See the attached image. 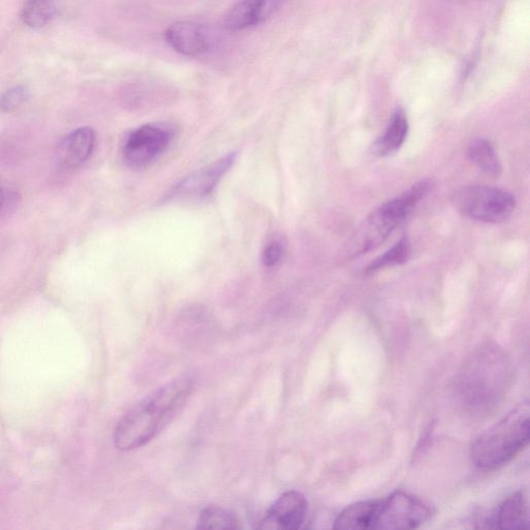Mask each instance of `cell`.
Wrapping results in <instances>:
<instances>
[{
  "instance_id": "7",
  "label": "cell",
  "mask_w": 530,
  "mask_h": 530,
  "mask_svg": "<svg viewBox=\"0 0 530 530\" xmlns=\"http://www.w3.org/2000/svg\"><path fill=\"white\" fill-rule=\"evenodd\" d=\"M172 133L162 126L145 125L133 131L127 138L123 155L132 168H144L155 162L167 149Z\"/></svg>"
},
{
  "instance_id": "16",
  "label": "cell",
  "mask_w": 530,
  "mask_h": 530,
  "mask_svg": "<svg viewBox=\"0 0 530 530\" xmlns=\"http://www.w3.org/2000/svg\"><path fill=\"white\" fill-rule=\"evenodd\" d=\"M468 157L483 172L498 176L503 171L492 144L486 139H477L468 147Z\"/></svg>"
},
{
  "instance_id": "12",
  "label": "cell",
  "mask_w": 530,
  "mask_h": 530,
  "mask_svg": "<svg viewBox=\"0 0 530 530\" xmlns=\"http://www.w3.org/2000/svg\"><path fill=\"white\" fill-rule=\"evenodd\" d=\"M96 132L90 127H83L69 134L58 147V161L67 168L82 166L94 153Z\"/></svg>"
},
{
  "instance_id": "19",
  "label": "cell",
  "mask_w": 530,
  "mask_h": 530,
  "mask_svg": "<svg viewBox=\"0 0 530 530\" xmlns=\"http://www.w3.org/2000/svg\"><path fill=\"white\" fill-rule=\"evenodd\" d=\"M241 527V522L237 516L219 508L203 510L196 526L198 529H239Z\"/></svg>"
},
{
  "instance_id": "9",
  "label": "cell",
  "mask_w": 530,
  "mask_h": 530,
  "mask_svg": "<svg viewBox=\"0 0 530 530\" xmlns=\"http://www.w3.org/2000/svg\"><path fill=\"white\" fill-rule=\"evenodd\" d=\"M234 159L235 154H230L192 173L173 189L171 197L182 200H201L211 196L234 163Z\"/></svg>"
},
{
  "instance_id": "15",
  "label": "cell",
  "mask_w": 530,
  "mask_h": 530,
  "mask_svg": "<svg viewBox=\"0 0 530 530\" xmlns=\"http://www.w3.org/2000/svg\"><path fill=\"white\" fill-rule=\"evenodd\" d=\"M408 128L405 111L402 108H397L391 117L386 132L373 145V152L380 157L395 154L404 144Z\"/></svg>"
},
{
  "instance_id": "3",
  "label": "cell",
  "mask_w": 530,
  "mask_h": 530,
  "mask_svg": "<svg viewBox=\"0 0 530 530\" xmlns=\"http://www.w3.org/2000/svg\"><path fill=\"white\" fill-rule=\"evenodd\" d=\"M529 438V403L526 400L475 440L471 446V460L482 470L503 467L527 447Z\"/></svg>"
},
{
  "instance_id": "13",
  "label": "cell",
  "mask_w": 530,
  "mask_h": 530,
  "mask_svg": "<svg viewBox=\"0 0 530 530\" xmlns=\"http://www.w3.org/2000/svg\"><path fill=\"white\" fill-rule=\"evenodd\" d=\"M490 527L503 530H526L529 528L528 498L525 490L508 496L490 519Z\"/></svg>"
},
{
  "instance_id": "4",
  "label": "cell",
  "mask_w": 530,
  "mask_h": 530,
  "mask_svg": "<svg viewBox=\"0 0 530 530\" xmlns=\"http://www.w3.org/2000/svg\"><path fill=\"white\" fill-rule=\"evenodd\" d=\"M454 203L463 216L490 224L505 222L516 209L512 193L488 186L461 189L454 195Z\"/></svg>"
},
{
  "instance_id": "21",
  "label": "cell",
  "mask_w": 530,
  "mask_h": 530,
  "mask_svg": "<svg viewBox=\"0 0 530 530\" xmlns=\"http://www.w3.org/2000/svg\"><path fill=\"white\" fill-rule=\"evenodd\" d=\"M284 256V245L278 241L273 240L265 246L262 252V262L267 268H274Z\"/></svg>"
},
{
  "instance_id": "8",
  "label": "cell",
  "mask_w": 530,
  "mask_h": 530,
  "mask_svg": "<svg viewBox=\"0 0 530 530\" xmlns=\"http://www.w3.org/2000/svg\"><path fill=\"white\" fill-rule=\"evenodd\" d=\"M308 502L299 491L283 493L260 521L259 528L271 530H298L307 519Z\"/></svg>"
},
{
  "instance_id": "20",
  "label": "cell",
  "mask_w": 530,
  "mask_h": 530,
  "mask_svg": "<svg viewBox=\"0 0 530 530\" xmlns=\"http://www.w3.org/2000/svg\"><path fill=\"white\" fill-rule=\"evenodd\" d=\"M29 99L28 88L17 85L0 95V113H11L18 110Z\"/></svg>"
},
{
  "instance_id": "18",
  "label": "cell",
  "mask_w": 530,
  "mask_h": 530,
  "mask_svg": "<svg viewBox=\"0 0 530 530\" xmlns=\"http://www.w3.org/2000/svg\"><path fill=\"white\" fill-rule=\"evenodd\" d=\"M410 253L411 247L409 240L407 238H402L390 250L372 261L369 264L366 273L372 274L387 268L395 267V265L403 264L409 259Z\"/></svg>"
},
{
  "instance_id": "5",
  "label": "cell",
  "mask_w": 530,
  "mask_h": 530,
  "mask_svg": "<svg viewBox=\"0 0 530 530\" xmlns=\"http://www.w3.org/2000/svg\"><path fill=\"white\" fill-rule=\"evenodd\" d=\"M432 189L433 183L431 181H421L399 197L380 206L369 219L368 238L364 251L386 241L396 227L409 216L421 200L428 196Z\"/></svg>"
},
{
  "instance_id": "6",
  "label": "cell",
  "mask_w": 530,
  "mask_h": 530,
  "mask_svg": "<svg viewBox=\"0 0 530 530\" xmlns=\"http://www.w3.org/2000/svg\"><path fill=\"white\" fill-rule=\"evenodd\" d=\"M432 515V509L422 499L396 491L380 499L375 529H414L427 523Z\"/></svg>"
},
{
  "instance_id": "14",
  "label": "cell",
  "mask_w": 530,
  "mask_h": 530,
  "mask_svg": "<svg viewBox=\"0 0 530 530\" xmlns=\"http://www.w3.org/2000/svg\"><path fill=\"white\" fill-rule=\"evenodd\" d=\"M380 499L348 506L334 522L335 529H375Z\"/></svg>"
},
{
  "instance_id": "2",
  "label": "cell",
  "mask_w": 530,
  "mask_h": 530,
  "mask_svg": "<svg viewBox=\"0 0 530 530\" xmlns=\"http://www.w3.org/2000/svg\"><path fill=\"white\" fill-rule=\"evenodd\" d=\"M193 391L194 380L182 376L144 398L117 423L115 448L127 452L149 444L179 414Z\"/></svg>"
},
{
  "instance_id": "10",
  "label": "cell",
  "mask_w": 530,
  "mask_h": 530,
  "mask_svg": "<svg viewBox=\"0 0 530 530\" xmlns=\"http://www.w3.org/2000/svg\"><path fill=\"white\" fill-rule=\"evenodd\" d=\"M283 0H242L230 9L224 18V27L229 32L244 29L268 21L281 9Z\"/></svg>"
},
{
  "instance_id": "22",
  "label": "cell",
  "mask_w": 530,
  "mask_h": 530,
  "mask_svg": "<svg viewBox=\"0 0 530 530\" xmlns=\"http://www.w3.org/2000/svg\"><path fill=\"white\" fill-rule=\"evenodd\" d=\"M5 203V193L2 188H0V210L3 209V205Z\"/></svg>"
},
{
  "instance_id": "17",
  "label": "cell",
  "mask_w": 530,
  "mask_h": 530,
  "mask_svg": "<svg viewBox=\"0 0 530 530\" xmlns=\"http://www.w3.org/2000/svg\"><path fill=\"white\" fill-rule=\"evenodd\" d=\"M57 12V0H26L21 19L31 28H42L49 24Z\"/></svg>"
},
{
  "instance_id": "1",
  "label": "cell",
  "mask_w": 530,
  "mask_h": 530,
  "mask_svg": "<svg viewBox=\"0 0 530 530\" xmlns=\"http://www.w3.org/2000/svg\"><path fill=\"white\" fill-rule=\"evenodd\" d=\"M514 380L507 352L495 343L477 348L462 365L455 381V397L464 414L482 418L508 395Z\"/></svg>"
},
{
  "instance_id": "11",
  "label": "cell",
  "mask_w": 530,
  "mask_h": 530,
  "mask_svg": "<svg viewBox=\"0 0 530 530\" xmlns=\"http://www.w3.org/2000/svg\"><path fill=\"white\" fill-rule=\"evenodd\" d=\"M168 45L185 56H197L208 51V38L203 28L191 21H180L171 24L165 32Z\"/></svg>"
}]
</instances>
